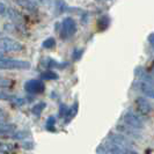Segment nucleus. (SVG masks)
<instances>
[{
    "instance_id": "nucleus-1",
    "label": "nucleus",
    "mask_w": 154,
    "mask_h": 154,
    "mask_svg": "<svg viewBox=\"0 0 154 154\" xmlns=\"http://www.w3.org/2000/svg\"><path fill=\"white\" fill-rule=\"evenodd\" d=\"M60 37L63 39H69L77 32V22L73 17H64L60 23Z\"/></svg>"
},
{
    "instance_id": "nucleus-2",
    "label": "nucleus",
    "mask_w": 154,
    "mask_h": 154,
    "mask_svg": "<svg viewBox=\"0 0 154 154\" xmlns=\"http://www.w3.org/2000/svg\"><path fill=\"white\" fill-rule=\"evenodd\" d=\"M30 69V63L21 59L4 58L0 59V69Z\"/></svg>"
},
{
    "instance_id": "nucleus-3",
    "label": "nucleus",
    "mask_w": 154,
    "mask_h": 154,
    "mask_svg": "<svg viewBox=\"0 0 154 154\" xmlns=\"http://www.w3.org/2000/svg\"><path fill=\"white\" fill-rule=\"evenodd\" d=\"M23 45L14 38L11 37H0V51L4 52H19L22 51Z\"/></svg>"
},
{
    "instance_id": "nucleus-4",
    "label": "nucleus",
    "mask_w": 154,
    "mask_h": 154,
    "mask_svg": "<svg viewBox=\"0 0 154 154\" xmlns=\"http://www.w3.org/2000/svg\"><path fill=\"white\" fill-rule=\"evenodd\" d=\"M23 88L28 94L36 95V94H42L45 91V84L38 79H30L24 82Z\"/></svg>"
},
{
    "instance_id": "nucleus-5",
    "label": "nucleus",
    "mask_w": 154,
    "mask_h": 154,
    "mask_svg": "<svg viewBox=\"0 0 154 154\" xmlns=\"http://www.w3.org/2000/svg\"><path fill=\"white\" fill-rule=\"evenodd\" d=\"M123 119H124V123L126 124V125H129V126H131V128H133L134 130H141L145 126L144 121L138 115H136L134 112H132V111L125 112Z\"/></svg>"
},
{
    "instance_id": "nucleus-6",
    "label": "nucleus",
    "mask_w": 154,
    "mask_h": 154,
    "mask_svg": "<svg viewBox=\"0 0 154 154\" xmlns=\"http://www.w3.org/2000/svg\"><path fill=\"white\" fill-rule=\"evenodd\" d=\"M109 141L115 145V146L122 147V148H128L129 146H131L132 143L131 140L125 137V136H122V134H116V133H111L109 136Z\"/></svg>"
},
{
    "instance_id": "nucleus-7",
    "label": "nucleus",
    "mask_w": 154,
    "mask_h": 154,
    "mask_svg": "<svg viewBox=\"0 0 154 154\" xmlns=\"http://www.w3.org/2000/svg\"><path fill=\"white\" fill-rule=\"evenodd\" d=\"M136 106H137L138 111L140 114H143V115H148V114H151L152 110H153L151 101H148V99L143 97V96H140V97H138V99L136 100Z\"/></svg>"
},
{
    "instance_id": "nucleus-8",
    "label": "nucleus",
    "mask_w": 154,
    "mask_h": 154,
    "mask_svg": "<svg viewBox=\"0 0 154 154\" xmlns=\"http://www.w3.org/2000/svg\"><path fill=\"white\" fill-rule=\"evenodd\" d=\"M133 87H136L139 92H141L144 95H146L147 97L152 99L154 96L153 85H151V84H147V82H144V81H137V82H134Z\"/></svg>"
},
{
    "instance_id": "nucleus-9",
    "label": "nucleus",
    "mask_w": 154,
    "mask_h": 154,
    "mask_svg": "<svg viewBox=\"0 0 154 154\" xmlns=\"http://www.w3.org/2000/svg\"><path fill=\"white\" fill-rule=\"evenodd\" d=\"M136 75L139 78V81H144V82L153 85V77L144 67H138L136 69Z\"/></svg>"
},
{
    "instance_id": "nucleus-10",
    "label": "nucleus",
    "mask_w": 154,
    "mask_h": 154,
    "mask_svg": "<svg viewBox=\"0 0 154 154\" xmlns=\"http://www.w3.org/2000/svg\"><path fill=\"white\" fill-rule=\"evenodd\" d=\"M109 26H110V17L108 15H103L99 17V20H97V29H99V31H103L106 29H108Z\"/></svg>"
},
{
    "instance_id": "nucleus-11",
    "label": "nucleus",
    "mask_w": 154,
    "mask_h": 154,
    "mask_svg": "<svg viewBox=\"0 0 154 154\" xmlns=\"http://www.w3.org/2000/svg\"><path fill=\"white\" fill-rule=\"evenodd\" d=\"M46 66L49 67V69H65L66 66H67V63H59L57 62V60H54V59H51V58H49L48 59V62H46Z\"/></svg>"
},
{
    "instance_id": "nucleus-12",
    "label": "nucleus",
    "mask_w": 154,
    "mask_h": 154,
    "mask_svg": "<svg viewBox=\"0 0 154 154\" xmlns=\"http://www.w3.org/2000/svg\"><path fill=\"white\" fill-rule=\"evenodd\" d=\"M125 149H126V148L115 146V145H112V144H110V145H108V146L104 148V151L110 154H124L125 153Z\"/></svg>"
},
{
    "instance_id": "nucleus-13",
    "label": "nucleus",
    "mask_w": 154,
    "mask_h": 154,
    "mask_svg": "<svg viewBox=\"0 0 154 154\" xmlns=\"http://www.w3.org/2000/svg\"><path fill=\"white\" fill-rule=\"evenodd\" d=\"M41 78H42V80L49 81V80H57V79H59V75L54 71H45V72H43L41 74Z\"/></svg>"
},
{
    "instance_id": "nucleus-14",
    "label": "nucleus",
    "mask_w": 154,
    "mask_h": 154,
    "mask_svg": "<svg viewBox=\"0 0 154 154\" xmlns=\"http://www.w3.org/2000/svg\"><path fill=\"white\" fill-rule=\"evenodd\" d=\"M45 107H46L45 102H38V103H36V104L31 108V111H32V114H34L35 116L39 117L41 114H42V111L45 109Z\"/></svg>"
},
{
    "instance_id": "nucleus-15",
    "label": "nucleus",
    "mask_w": 154,
    "mask_h": 154,
    "mask_svg": "<svg viewBox=\"0 0 154 154\" xmlns=\"http://www.w3.org/2000/svg\"><path fill=\"white\" fill-rule=\"evenodd\" d=\"M16 126L14 124H8V123H0V133H8V132L14 131Z\"/></svg>"
},
{
    "instance_id": "nucleus-16",
    "label": "nucleus",
    "mask_w": 154,
    "mask_h": 154,
    "mask_svg": "<svg viewBox=\"0 0 154 154\" xmlns=\"http://www.w3.org/2000/svg\"><path fill=\"white\" fill-rule=\"evenodd\" d=\"M14 86V81L8 78L0 77V88H12Z\"/></svg>"
},
{
    "instance_id": "nucleus-17",
    "label": "nucleus",
    "mask_w": 154,
    "mask_h": 154,
    "mask_svg": "<svg viewBox=\"0 0 154 154\" xmlns=\"http://www.w3.org/2000/svg\"><path fill=\"white\" fill-rule=\"evenodd\" d=\"M77 112H78V102H75L74 103V106H72L71 108L69 109V112H67V116L65 117L66 118V121L67 122H69L74 116L77 115Z\"/></svg>"
},
{
    "instance_id": "nucleus-18",
    "label": "nucleus",
    "mask_w": 154,
    "mask_h": 154,
    "mask_svg": "<svg viewBox=\"0 0 154 154\" xmlns=\"http://www.w3.org/2000/svg\"><path fill=\"white\" fill-rule=\"evenodd\" d=\"M54 124H56V117L54 116H50L48 117L45 122V128L49 131H54Z\"/></svg>"
},
{
    "instance_id": "nucleus-19",
    "label": "nucleus",
    "mask_w": 154,
    "mask_h": 154,
    "mask_svg": "<svg viewBox=\"0 0 154 154\" xmlns=\"http://www.w3.org/2000/svg\"><path fill=\"white\" fill-rule=\"evenodd\" d=\"M42 46L44 49H54V46H56V39H54V37H49L45 41H43Z\"/></svg>"
},
{
    "instance_id": "nucleus-20",
    "label": "nucleus",
    "mask_w": 154,
    "mask_h": 154,
    "mask_svg": "<svg viewBox=\"0 0 154 154\" xmlns=\"http://www.w3.org/2000/svg\"><path fill=\"white\" fill-rule=\"evenodd\" d=\"M17 4L21 5V6H24L26 8H28L29 11L37 9V6H36V2L35 1H17Z\"/></svg>"
},
{
    "instance_id": "nucleus-21",
    "label": "nucleus",
    "mask_w": 154,
    "mask_h": 154,
    "mask_svg": "<svg viewBox=\"0 0 154 154\" xmlns=\"http://www.w3.org/2000/svg\"><path fill=\"white\" fill-rule=\"evenodd\" d=\"M28 136H30V133L27 131H17L14 134H12V138L13 139H23L27 138Z\"/></svg>"
},
{
    "instance_id": "nucleus-22",
    "label": "nucleus",
    "mask_w": 154,
    "mask_h": 154,
    "mask_svg": "<svg viewBox=\"0 0 154 154\" xmlns=\"http://www.w3.org/2000/svg\"><path fill=\"white\" fill-rule=\"evenodd\" d=\"M82 54H84V50H82V49H74V50H73V56H72L73 60H74V62L79 60V59L82 57Z\"/></svg>"
},
{
    "instance_id": "nucleus-23",
    "label": "nucleus",
    "mask_w": 154,
    "mask_h": 154,
    "mask_svg": "<svg viewBox=\"0 0 154 154\" xmlns=\"http://www.w3.org/2000/svg\"><path fill=\"white\" fill-rule=\"evenodd\" d=\"M15 99V96H13V95H9V94H7V93L5 92H0V101H12Z\"/></svg>"
},
{
    "instance_id": "nucleus-24",
    "label": "nucleus",
    "mask_w": 154,
    "mask_h": 154,
    "mask_svg": "<svg viewBox=\"0 0 154 154\" xmlns=\"http://www.w3.org/2000/svg\"><path fill=\"white\" fill-rule=\"evenodd\" d=\"M69 107L67 106H65V104H60V107H59V116L60 117H66L67 116V112H69Z\"/></svg>"
},
{
    "instance_id": "nucleus-25",
    "label": "nucleus",
    "mask_w": 154,
    "mask_h": 154,
    "mask_svg": "<svg viewBox=\"0 0 154 154\" xmlns=\"http://www.w3.org/2000/svg\"><path fill=\"white\" fill-rule=\"evenodd\" d=\"M7 121V114L4 111V109L0 108V123H5Z\"/></svg>"
},
{
    "instance_id": "nucleus-26",
    "label": "nucleus",
    "mask_w": 154,
    "mask_h": 154,
    "mask_svg": "<svg viewBox=\"0 0 154 154\" xmlns=\"http://www.w3.org/2000/svg\"><path fill=\"white\" fill-rule=\"evenodd\" d=\"M6 9H7V6L4 2H0V15H5Z\"/></svg>"
},
{
    "instance_id": "nucleus-27",
    "label": "nucleus",
    "mask_w": 154,
    "mask_h": 154,
    "mask_svg": "<svg viewBox=\"0 0 154 154\" xmlns=\"http://www.w3.org/2000/svg\"><path fill=\"white\" fill-rule=\"evenodd\" d=\"M23 148H26V149H31L32 147H34V143H29V141H27V143H23Z\"/></svg>"
},
{
    "instance_id": "nucleus-28",
    "label": "nucleus",
    "mask_w": 154,
    "mask_h": 154,
    "mask_svg": "<svg viewBox=\"0 0 154 154\" xmlns=\"http://www.w3.org/2000/svg\"><path fill=\"white\" fill-rule=\"evenodd\" d=\"M124 154H139L138 152H136V151H133V149H130V148H126L125 149V153Z\"/></svg>"
},
{
    "instance_id": "nucleus-29",
    "label": "nucleus",
    "mask_w": 154,
    "mask_h": 154,
    "mask_svg": "<svg viewBox=\"0 0 154 154\" xmlns=\"http://www.w3.org/2000/svg\"><path fill=\"white\" fill-rule=\"evenodd\" d=\"M148 42H149V44L153 46L154 45V42H153V34H151L149 36H148Z\"/></svg>"
},
{
    "instance_id": "nucleus-30",
    "label": "nucleus",
    "mask_w": 154,
    "mask_h": 154,
    "mask_svg": "<svg viewBox=\"0 0 154 154\" xmlns=\"http://www.w3.org/2000/svg\"><path fill=\"white\" fill-rule=\"evenodd\" d=\"M4 58H5V54L0 51V59H4Z\"/></svg>"
}]
</instances>
